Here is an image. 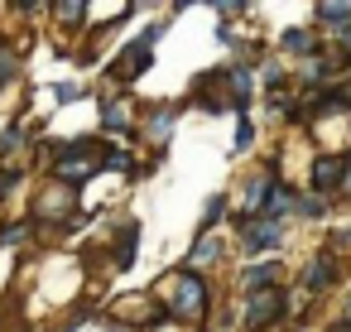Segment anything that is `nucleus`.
Masks as SVG:
<instances>
[{
    "mask_svg": "<svg viewBox=\"0 0 351 332\" xmlns=\"http://www.w3.org/2000/svg\"><path fill=\"white\" fill-rule=\"evenodd\" d=\"M293 212H298L303 222H317V217H322V198H303V193H298V207H293Z\"/></svg>",
    "mask_w": 351,
    "mask_h": 332,
    "instance_id": "13",
    "label": "nucleus"
},
{
    "mask_svg": "<svg viewBox=\"0 0 351 332\" xmlns=\"http://www.w3.org/2000/svg\"><path fill=\"white\" fill-rule=\"evenodd\" d=\"M241 236H245V255H260V250H274L279 241H284V226L279 222H245L241 226Z\"/></svg>",
    "mask_w": 351,
    "mask_h": 332,
    "instance_id": "6",
    "label": "nucleus"
},
{
    "mask_svg": "<svg viewBox=\"0 0 351 332\" xmlns=\"http://www.w3.org/2000/svg\"><path fill=\"white\" fill-rule=\"evenodd\" d=\"M149 58H154V44L135 39V44H130V49H125V54L116 58V68H111V73H116V82H135V78H140V73L149 68Z\"/></svg>",
    "mask_w": 351,
    "mask_h": 332,
    "instance_id": "5",
    "label": "nucleus"
},
{
    "mask_svg": "<svg viewBox=\"0 0 351 332\" xmlns=\"http://www.w3.org/2000/svg\"><path fill=\"white\" fill-rule=\"evenodd\" d=\"M332 332H351V322H337V327H332Z\"/></svg>",
    "mask_w": 351,
    "mask_h": 332,
    "instance_id": "17",
    "label": "nucleus"
},
{
    "mask_svg": "<svg viewBox=\"0 0 351 332\" xmlns=\"http://www.w3.org/2000/svg\"><path fill=\"white\" fill-rule=\"evenodd\" d=\"M217 255H221V241H217V236H202V241H197V250H193L188 260H193V265H212Z\"/></svg>",
    "mask_w": 351,
    "mask_h": 332,
    "instance_id": "11",
    "label": "nucleus"
},
{
    "mask_svg": "<svg viewBox=\"0 0 351 332\" xmlns=\"http://www.w3.org/2000/svg\"><path fill=\"white\" fill-rule=\"evenodd\" d=\"M15 68H20V63H15V54H10V49H0V87L15 78Z\"/></svg>",
    "mask_w": 351,
    "mask_h": 332,
    "instance_id": "14",
    "label": "nucleus"
},
{
    "mask_svg": "<svg viewBox=\"0 0 351 332\" xmlns=\"http://www.w3.org/2000/svg\"><path fill=\"white\" fill-rule=\"evenodd\" d=\"M101 121H106V126H116V130L125 135V130H130V111H125V102H121V97H116V102H106V106H101Z\"/></svg>",
    "mask_w": 351,
    "mask_h": 332,
    "instance_id": "9",
    "label": "nucleus"
},
{
    "mask_svg": "<svg viewBox=\"0 0 351 332\" xmlns=\"http://www.w3.org/2000/svg\"><path fill=\"white\" fill-rule=\"evenodd\" d=\"M101 164H106V154H101L92 140H73V145H68V154L58 159V183H63V188H73V183L92 178Z\"/></svg>",
    "mask_w": 351,
    "mask_h": 332,
    "instance_id": "2",
    "label": "nucleus"
},
{
    "mask_svg": "<svg viewBox=\"0 0 351 332\" xmlns=\"http://www.w3.org/2000/svg\"><path fill=\"white\" fill-rule=\"evenodd\" d=\"M346 174H351V159H341V154H317L313 159V188L317 193L346 188Z\"/></svg>",
    "mask_w": 351,
    "mask_h": 332,
    "instance_id": "4",
    "label": "nucleus"
},
{
    "mask_svg": "<svg viewBox=\"0 0 351 332\" xmlns=\"http://www.w3.org/2000/svg\"><path fill=\"white\" fill-rule=\"evenodd\" d=\"M327 111H351V87H327V92H317L303 116L313 121V116H327Z\"/></svg>",
    "mask_w": 351,
    "mask_h": 332,
    "instance_id": "8",
    "label": "nucleus"
},
{
    "mask_svg": "<svg viewBox=\"0 0 351 332\" xmlns=\"http://www.w3.org/2000/svg\"><path fill=\"white\" fill-rule=\"evenodd\" d=\"M346 188H351V174H346Z\"/></svg>",
    "mask_w": 351,
    "mask_h": 332,
    "instance_id": "18",
    "label": "nucleus"
},
{
    "mask_svg": "<svg viewBox=\"0 0 351 332\" xmlns=\"http://www.w3.org/2000/svg\"><path fill=\"white\" fill-rule=\"evenodd\" d=\"M274 274H279V270H274V265H250V270H245V274H241V284H245V289H250V294H255V289H260V284H265V289H269V284H274Z\"/></svg>",
    "mask_w": 351,
    "mask_h": 332,
    "instance_id": "10",
    "label": "nucleus"
},
{
    "mask_svg": "<svg viewBox=\"0 0 351 332\" xmlns=\"http://www.w3.org/2000/svg\"><path fill=\"white\" fill-rule=\"evenodd\" d=\"M279 44H284L289 54H308V49H313V34H308V29H289Z\"/></svg>",
    "mask_w": 351,
    "mask_h": 332,
    "instance_id": "12",
    "label": "nucleus"
},
{
    "mask_svg": "<svg viewBox=\"0 0 351 332\" xmlns=\"http://www.w3.org/2000/svg\"><path fill=\"white\" fill-rule=\"evenodd\" d=\"M332 279H337V255L332 250H317L313 265H308V274H303V289L322 294V289H332Z\"/></svg>",
    "mask_w": 351,
    "mask_h": 332,
    "instance_id": "7",
    "label": "nucleus"
},
{
    "mask_svg": "<svg viewBox=\"0 0 351 332\" xmlns=\"http://www.w3.org/2000/svg\"><path fill=\"white\" fill-rule=\"evenodd\" d=\"M15 150H20V126H15L5 140H0V154H15Z\"/></svg>",
    "mask_w": 351,
    "mask_h": 332,
    "instance_id": "16",
    "label": "nucleus"
},
{
    "mask_svg": "<svg viewBox=\"0 0 351 332\" xmlns=\"http://www.w3.org/2000/svg\"><path fill=\"white\" fill-rule=\"evenodd\" d=\"M284 294L279 289H265V294H250V303H245V332H265V327H274L279 318H284Z\"/></svg>",
    "mask_w": 351,
    "mask_h": 332,
    "instance_id": "3",
    "label": "nucleus"
},
{
    "mask_svg": "<svg viewBox=\"0 0 351 332\" xmlns=\"http://www.w3.org/2000/svg\"><path fill=\"white\" fill-rule=\"evenodd\" d=\"M164 289H169L164 303H169L173 322H202L207 318V284L197 279V270H178Z\"/></svg>",
    "mask_w": 351,
    "mask_h": 332,
    "instance_id": "1",
    "label": "nucleus"
},
{
    "mask_svg": "<svg viewBox=\"0 0 351 332\" xmlns=\"http://www.w3.org/2000/svg\"><path fill=\"white\" fill-rule=\"evenodd\" d=\"M221 207H226V198L217 193V198L207 202V217H202V231H212V226H217V217H221Z\"/></svg>",
    "mask_w": 351,
    "mask_h": 332,
    "instance_id": "15",
    "label": "nucleus"
}]
</instances>
